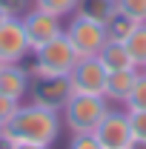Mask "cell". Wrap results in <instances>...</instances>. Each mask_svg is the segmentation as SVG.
<instances>
[{"mask_svg":"<svg viewBox=\"0 0 146 149\" xmlns=\"http://www.w3.org/2000/svg\"><path fill=\"white\" fill-rule=\"evenodd\" d=\"M63 129V118L60 112L37 106V103H26L17 106V112L3 123L0 141L3 143H40V146H52L57 135Z\"/></svg>","mask_w":146,"mask_h":149,"instance_id":"1","label":"cell"},{"mask_svg":"<svg viewBox=\"0 0 146 149\" xmlns=\"http://www.w3.org/2000/svg\"><path fill=\"white\" fill-rule=\"evenodd\" d=\"M74 63H77V55H74L72 43L66 40V35H57L55 40L32 49L29 72L32 77H69Z\"/></svg>","mask_w":146,"mask_h":149,"instance_id":"2","label":"cell"},{"mask_svg":"<svg viewBox=\"0 0 146 149\" xmlns=\"http://www.w3.org/2000/svg\"><path fill=\"white\" fill-rule=\"evenodd\" d=\"M106 112H109V100L103 95L74 92L69 97V103L60 109V118L69 132H95Z\"/></svg>","mask_w":146,"mask_h":149,"instance_id":"3","label":"cell"},{"mask_svg":"<svg viewBox=\"0 0 146 149\" xmlns=\"http://www.w3.org/2000/svg\"><path fill=\"white\" fill-rule=\"evenodd\" d=\"M63 35L72 43L77 57H97L103 43L109 40L106 37V26H100V23H95L89 17H80V15H72L69 26L63 29Z\"/></svg>","mask_w":146,"mask_h":149,"instance_id":"4","label":"cell"},{"mask_svg":"<svg viewBox=\"0 0 146 149\" xmlns=\"http://www.w3.org/2000/svg\"><path fill=\"white\" fill-rule=\"evenodd\" d=\"M109 69L100 63V57H77V63L69 72V83L74 92L83 95H103L106 92Z\"/></svg>","mask_w":146,"mask_h":149,"instance_id":"5","label":"cell"},{"mask_svg":"<svg viewBox=\"0 0 146 149\" xmlns=\"http://www.w3.org/2000/svg\"><path fill=\"white\" fill-rule=\"evenodd\" d=\"M95 138L100 141L103 149H126L132 143V123H129V112L126 109H112L103 115V120L97 123Z\"/></svg>","mask_w":146,"mask_h":149,"instance_id":"6","label":"cell"},{"mask_svg":"<svg viewBox=\"0 0 146 149\" xmlns=\"http://www.w3.org/2000/svg\"><path fill=\"white\" fill-rule=\"evenodd\" d=\"M74 95L69 77H32V86H29V97L37 106H46V109L60 112L69 97Z\"/></svg>","mask_w":146,"mask_h":149,"instance_id":"7","label":"cell"},{"mask_svg":"<svg viewBox=\"0 0 146 149\" xmlns=\"http://www.w3.org/2000/svg\"><path fill=\"white\" fill-rule=\"evenodd\" d=\"M26 55H32V43L26 37L23 20L9 17L0 26V63H23Z\"/></svg>","mask_w":146,"mask_h":149,"instance_id":"8","label":"cell"},{"mask_svg":"<svg viewBox=\"0 0 146 149\" xmlns=\"http://www.w3.org/2000/svg\"><path fill=\"white\" fill-rule=\"evenodd\" d=\"M20 20H23V29H26V37H29L32 49L49 43V40H55L57 35H63V17H57L52 12H43V9H37V6L29 9Z\"/></svg>","mask_w":146,"mask_h":149,"instance_id":"9","label":"cell"},{"mask_svg":"<svg viewBox=\"0 0 146 149\" xmlns=\"http://www.w3.org/2000/svg\"><path fill=\"white\" fill-rule=\"evenodd\" d=\"M29 86H32V72L23 63H3L0 66V92L3 95L23 100L29 95Z\"/></svg>","mask_w":146,"mask_h":149,"instance_id":"10","label":"cell"},{"mask_svg":"<svg viewBox=\"0 0 146 149\" xmlns=\"http://www.w3.org/2000/svg\"><path fill=\"white\" fill-rule=\"evenodd\" d=\"M138 77H140V69H117V72H109L103 97L109 103H126V97L132 95Z\"/></svg>","mask_w":146,"mask_h":149,"instance_id":"11","label":"cell"},{"mask_svg":"<svg viewBox=\"0 0 146 149\" xmlns=\"http://www.w3.org/2000/svg\"><path fill=\"white\" fill-rule=\"evenodd\" d=\"M97 57H100V63H103L109 72H117V69H138L135 60H132V55H129V49H126V43H117V40H106Z\"/></svg>","mask_w":146,"mask_h":149,"instance_id":"12","label":"cell"},{"mask_svg":"<svg viewBox=\"0 0 146 149\" xmlns=\"http://www.w3.org/2000/svg\"><path fill=\"white\" fill-rule=\"evenodd\" d=\"M74 15L89 17V20H95V23H100V26H106V23L117 15V6H115V0H77Z\"/></svg>","mask_w":146,"mask_h":149,"instance_id":"13","label":"cell"},{"mask_svg":"<svg viewBox=\"0 0 146 149\" xmlns=\"http://www.w3.org/2000/svg\"><path fill=\"white\" fill-rule=\"evenodd\" d=\"M126 49L132 60H135V66L138 69H143L146 66V23H138L135 26V32L126 37Z\"/></svg>","mask_w":146,"mask_h":149,"instance_id":"14","label":"cell"},{"mask_svg":"<svg viewBox=\"0 0 146 149\" xmlns=\"http://www.w3.org/2000/svg\"><path fill=\"white\" fill-rule=\"evenodd\" d=\"M135 26H138V23L132 17H126V15L117 12V15L106 23V37H109V40H117V43H126V37L135 32Z\"/></svg>","mask_w":146,"mask_h":149,"instance_id":"15","label":"cell"},{"mask_svg":"<svg viewBox=\"0 0 146 149\" xmlns=\"http://www.w3.org/2000/svg\"><path fill=\"white\" fill-rule=\"evenodd\" d=\"M123 106H126V112H146V72H140V77H138V83H135V89Z\"/></svg>","mask_w":146,"mask_h":149,"instance_id":"16","label":"cell"},{"mask_svg":"<svg viewBox=\"0 0 146 149\" xmlns=\"http://www.w3.org/2000/svg\"><path fill=\"white\" fill-rule=\"evenodd\" d=\"M37 9H43V12H52L57 17H66V15H74V9H77V0H32Z\"/></svg>","mask_w":146,"mask_h":149,"instance_id":"17","label":"cell"},{"mask_svg":"<svg viewBox=\"0 0 146 149\" xmlns=\"http://www.w3.org/2000/svg\"><path fill=\"white\" fill-rule=\"evenodd\" d=\"M117 12L132 17L135 23H146V0H115Z\"/></svg>","mask_w":146,"mask_h":149,"instance_id":"18","label":"cell"},{"mask_svg":"<svg viewBox=\"0 0 146 149\" xmlns=\"http://www.w3.org/2000/svg\"><path fill=\"white\" fill-rule=\"evenodd\" d=\"M66 149H103V146L95 138V132H72V141Z\"/></svg>","mask_w":146,"mask_h":149,"instance_id":"19","label":"cell"},{"mask_svg":"<svg viewBox=\"0 0 146 149\" xmlns=\"http://www.w3.org/2000/svg\"><path fill=\"white\" fill-rule=\"evenodd\" d=\"M29 6H32V0H0V9L9 17H23L29 12Z\"/></svg>","mask_w":146,"mask_h":149,"instance_id":"20","label":"cell"},{"mask_svg":"<svg viewBox=\"0 0 146 149\" xmlns=\"http://www.w3.org/2000/svg\"><path fill=\"white\" fill-rule=\"evenodd\" d=\"M17 106H20V100H15V97H9V95H3L0 92V126L17 112Z\"/></svg>","mask_w":146,"mask_h":149,"instance_id":"21","label":"cell"},{"mask_svg":"<svg viewBox=\"0 0 146 149\" xmlns=\"http://www.w3.org/2000/svg\"><path fill=\"white\" fill-rule=\"evenodd\" d=\"M129 123H132V135L146 141V112H129Z\"/></svg>","mask_w":146,"mask_h":149,"instance_id":"22","label":"cell"},{"mask_svg":"<svg viewBox=\"0 0 146 149\" xmlns=\"http://www.w3.org/2000/svg\"><path fill=\"white\" fill-rule=\"evenodd\" d=\"M6 149H49V146H40V143H3Z\"/></svg>","mask_w":146,"mask_h":149,"instance_id":"23","label":"cell"},{"mask_svg":"<svg viewBox=\"0 0 146 149\" xmlns=\"http://www.w3.org/2000/svg\"><path fill=\"white\" fill-rule=\"evenodd\" d=\"M126 149H146V141H140V138H132V143H129Z\"/></svg>","mask_w":146,"mask_h":149,"instance_id":"24","label":"cell"},{"mask_svg":"<svg viewBox=\"0 0 146 149\" xmlns=\"http://www.w3.org/2000/svg\"><path fill=\"white\" fill-rule=\"evenodd\" d=\"M6 20H9V15H6V12H3V9H0V26H3V23H6Z\"/></svg>","mask_w":146,"mask_h":149,"instance_id":"25","label":"cell"},{"mask_svg":"<svg viewBox=\"0 0 146 149\" xmlns=\"http://www.w3.org/2000/svg\"><path fill=\"white\" fill-rule=\"evenodd\" d=\"M0 132H3V126H0Z\"/></svg>","mask_w":146,"mask_h":149,"instance_id":"26","label":"cell"},{"mask_svg":"<svg viewBox=\"0 0 146 149\" xmlns=\"http://www.w3.org/2000/svg\"><path fill=\"white\" fill-rule=\"evenodd\" d=\"M143 72H146V66H143Z\"/></svg>","mask_w":146,"mask_h":149,"instance_id":"27","label":"cell"},{"mask_svg":"<svg viewBox=\"0 0 146 149\" xmlns=\"http://www.w3.org/2000/svg\"><path fill=\"white\" fill-rule=\"evenodd\" d=\"M0 66H3V63H0Z\"/></svg>","mask_w":146,"mask_h":149,"instance_id":"28","label":"cell"}]
</instances>
